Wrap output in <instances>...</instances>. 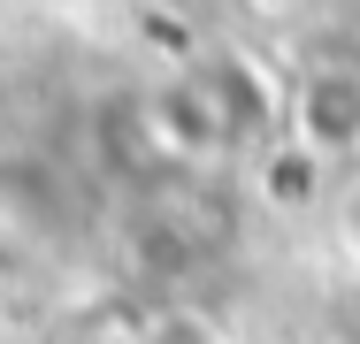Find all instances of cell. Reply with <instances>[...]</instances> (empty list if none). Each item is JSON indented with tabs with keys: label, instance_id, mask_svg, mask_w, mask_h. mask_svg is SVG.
<instances>
[{
	"label": "cell",
	"instance_id": "1",
	"mask_svg": "<svg viewBox=\"0 0 360 344\" xmlns=\"http://www.w3.org/2000/svg\"><path fill=\"white\" fill-rule=\"evenodd\" d=\"M291 123L307 138V153H353L360 145V62H314L299 84V107Z\"/></svg>",
	"mask_w": 360,
	"mask_h": 344
},
{
	"label": "cell",
	"instance_id": "2",
	"mask_svg": "<svg viewBox=\"0 0 360 344\" xmlns=\"http://www.w3.org/2000/svg\"><path fill=\"white\" fill-rule=\"evenodd\" d=\"M146 344H215V329L192 322V314H161V322L146 329Z\"/></svg>",
	"mask_w": 360,
	"mask_h": 344
},
{
	"label": "cell",
	"instance_id": "3",
	"mask_svg": "<svg viewBox=\"0 0 360 344\" xmlns=\"http://www.w3.org/2000/svg\"><path fill=\"white\" fill-rule=\"evenodd\" d=\"M338 237H345V253L360 260V184L345 192V206H338Z\"/></svg>",
	"mask_w": 360,
	"mask_h": 344
}]
</instances>
